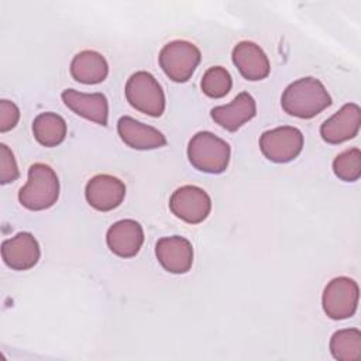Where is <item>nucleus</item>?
Segmentation results:
<instances>
[{"instance_id":"f257e3e1","label":"nucleus","mask_w":361,"mask_h":361,"mask_svg":"<svg viewBox=\"0 0 361 361\" xmlns=\"http://www.w3.org/2000/svg\"><path fill=\"white\" fill-rule=\"evenodd\" d=\"M331 104L324 85L312 76L292 82L282 93L281 106L293 117L312 118Z\"/></svg>"},{"instance_id":"f03ea898","label":"nucleus","mask_w":361,"mask_h":361,"mask_svg":"<svg viewBox=\"0 0 361 361\" xmlns=\"http://www.w3.org/2000/svg\"><path fill=\"white\" fill-rule=\"evenodd\" d=\"M59 197V180L55 171L47 164H32L28 168L27 183L18 192L20 203L28 210H45Z\"/></svg>"},{"instance_id":"7ed1b4c3","label":"nucleus","mask_w":361,"mask_h":361,"mask_svg":"<svg viewBox=\"0 0 361 361\" xmlns=\"http://www.w3.org/2000/svg\"><path fill=\"white\" fill-rule=\"evenodd\" d=\"M230 145L210 131L196 133L188 145L190 164L206 173H221L230 162Z\"/></svg>"},{"instance_id":"20e7f679","label":"nucleus","mask_w":361,"mask_h":361,"mask_svg":"<svg viewBox=\"0 0 361 361\" xmlns=\"http://www.w3.org/2000/svg\"><path fill=\"white\" fill-rule=\"evenodd\" d=\"M127 102L138 111L159 117L165 110V94L158 80L145 71L133 73L126 83Z\"/></svg>"},{"instance_id":"39448f33","label":"nucleus","mask_w":361,"mask_h":361,"mask_svg":"<svg viewBox=\"0 0 361 361\" xmlns=\"http://www.w3.org/2000/svg\"><path fill=\"white\" fill-rule=\"evenodd\" d=\"M200 58V51L195 44L176 39L164 45L159 52V65L169 79L183 83L192 78Z\"/></svg>"},{"instance_id":"423d86ee","label":"nucleus","mask_w":361,"mask_h":361,"mask_svg":"<svg viewBox=\"0 0 361 361\" xmlns=\"http://www.w3.org/2000/svg\"><path fill=\"white\" fill-rule=\"evenodd\" d=\"M259 148L264 157L276 164L295 159L303 148V134L299 128L282 126L262 133Z\"/></svg>"},{"instance_id":"0eeeda50","label":"nucleus","mask_w":361,"mask_h":361,"mask_svg":"<svg viewBox=\"0 0 361 361\" xmlns=\"http://www.w3.org/2000/svg\"><path fill=\"white\" fill-rule=\"evenodd\" d=\"M358 295V285L354 279L348 276L334 278L323 290V310L333 320L348 319L357 310Z\"/></svg>"},{"instance_id":"6e6552de","label":"nucleus","mask_w":361,"mask_h":361,"mask_svg":"<svg viewBox=\"0 0 361 361\" xmlns=\"http://www.w3.org/2000/svg\"><path fill=\"white\" fill-rule=\"evenodd\" d=\"M169 209L178 219L197 224L207 219L212 210V200L202 188L185 185L172 193Z\"/></svg>"},{"instance_id":"1a4fd4ad","label":"nucleus","mask_w":361,"mask_h":361,"mask_svg":"<svg viewBox=\"0 0 361 361\" xmlns=\"http://www.w3.org/2000/svg\"><path fill=\"white\" fill-rule=\"evenodd\" d=\"M85 196L93 209L109 212L118 207L124 200L126 185L116 176L100 173L86 183Z\"/></svg>"},{"instance_id":"9d476101","label":"nucleus","mask_w":361,"mask_h":361,"mask_svg":"<svg viewBox=\"0 0 361 361\" xmlns=\"http://www.w3.org/2000/svg\"><path fill=\"white\" fill-rule=\"evenodd\" d=\"M155 255L171 274H185L193 264V247L188 238L180 235L159 238L155 245Z\"/></svg>"},{"instance_id":"9b49d317","label":"nucleus","mask_w":361,"mask_h":361,"mask_svg":"<svg viewBox=\"0 0 361 361\" xmlns=\"http://www.w3.org/2000/svg\"><path fill=\"white\" fill-rule=\"evenodd\" d=\"M361 110L355 103L344 104L320 127L322 138L329 144H340L354 138L360 131Z\"/></svg>"},{"instance_id":"f8f14e48","label":"nucleus","mask_w":361,"mask_h":361,"mask_svg":"<svg viewBox=\"0 0 361 361\" xmlns=\"http://www.w3.org/2000/svg\"><path fill=\"white\" fill-rule=\"evenodd\" d=\"M39 245L31 233L23 231L4 240L1 244V257L7 267L16 271L32 268L39 259Z\"/></svg>"},{"instance_id":"ddd939ff","label":"nucleus","mask_w":361,"mask_h":361,"mask_svg":"<svg viewBox=\"0 0 361 361\" xmlns=\"http://www.w3.org/2000/svg\"><path fill=\"white\" fill-rule=\"evenodd\" d=\"M106 243L113 254L121 258H131L142 247L144 230L135 220H118L107 230Z\"/></svg>"},{"instance_id":"4468645a","label":"nucleus","mask_w":361,"mask_h":361,"mask_svg":"<svg viewBox=\"0 0 361 361\" xmlns=\"http://www.w3.org/2000/svg\"><path fill=\"white\" fill-rule=\"evenodd\" d=\"M61 96L65 106L78 116H82L97 124L107 126L109 103L104 94L82 93L75 89H65Z\"/></svg>"},{"instance_id":"2eb2a0df","label":"nucleus","mask_w":361,"mask_h":361,"mask_svg":"<svg viewBox=\"0 0 361 361\" xmlns=\"http://www.w3.org/2000/svg\"><path fill=\"white\" fill-rule=\"evenodd\" d=\"M117 131L120 138L134 149H155L166 144V138L161 131L130 116L120 117Z\"/></svg>"},{"instance_id":"dca6fc26","label":"nucleus","mask_w":361,"mask_h":361,"mask_svg":"<svg viewBox=\"0 0 361 361\" xmlns=\"http://www.w3.org/2000/svg\"><path fill=\"white\" fill-rule=\"evenodd\" d=\"M255 113V100L247 92H241L228 104L217 106L210 111L212 118L227 131H237L243 124L250 121Z\"/></svg>"},{"instance_id":"f3484780","label":"nucleus","mask_w":361,"mask_h":361,"mask_svg":"<svg viewBox=\"0 0 361 361\" xmlns=\"http://www.w3.org/2000/svg\"><path fill=\"white\" fill-rule=\"evenodd\" d=\"M231 58L240 73L248 80H261L269 75L268 56L255 42H238L233 49Z\"/></svg>"},{"instance_id":"a211bd4d","label":"nucleus","mask_w":361,"mask_h":361,"mask_svg":"<svg viewBox=\"0 0 361 361\" xmlns=\"http://www.w3.org/2000/svg\"><path fill=\"white\" fill-rule=\"evenodd\" d=\"M109 65L104 56L96 51L86 49L76 54L71 62V75L85 85H96L107 78Z\"/></svg>"},{"instance_id":"6ab92c4d","label":"nucleus","mask_w":361,"mask_h":361,"mask_svg":"<svg viewBox=\"0 0 361 361\" xmlns=\"http://www.w3.org/2000/svg\"><path fill=\"white\" fill-rule=\"evenodd\" d=\"M32 133L35 140L44 147H56L66 137V123L56 113H41L34 118Z\"/></svg>"},{"instance_id":"aec40b11","label":"nucleus","mask_w":361,"mask_h":361,"mask_svg":"<svg viewBox=\"0 0 361 361\" xmlns=\"http://www.w3.org/2000/svg\"><path fill=\"white\" fill-rule=\"evenodd\" d=\"M331 355L338 361H357L361 357V331L358 329L337 330L330 338Z\"/></svg>"},{"instance_id":"412c9836","label":"nucleus","mask_w":361,"mask_h":361,"mask_svg":"<svg viewBox=\"0 0 361 361\" xmlns=\"http://www.w3.org/2000/svg\"><path fill=\"white\" fill-rule=\"evenodd\" d=\"M231 85H233L231 76H230L228 71L224 69L223 66L209 68L204 72V75L202 78V83H200L203 93L213 99L226 96L231 89Z\"/></svg>"},{"instance_id":"4be33fe9","label":"nucleus","mask_w":361,"mask_h":361,"mask_svg":"<svg viewBox=\"0 0 361 361\" xmlns=\"http://www.w3.org/2000/svg\"><path fill=\"white\" fill-rule=\"evenodd\" d=\"M334 175L344 182H355L361 176V152L350 148L338 154L333 161Z\"/></svg>"},{"instance_id":"5701e85b","label":"nucleus","mask_w":361,"mask_h":361,"mask_svg":"<svg viewBox=\"0 0 361 361\" xmlns=\"http://www.w3.org/2000/svg\"><path fill=\"white\" fill-rule=\"evenodd\" d=\"M20 176L18 166L11 149L6 145H0V183L6 185L16 180Z\"/></svg>"},{"instance_id":"b1692460","label":"nucleus","mask_w":361,"mask_h":361,"mask_svg":"<svg viewBox=\"0 0 361 361\" xmlns=\"http://www.w3.org/2000/svg\"><path fill=\"white\" fill-rule=\"evenodd\" d=\"M20 120L18 107L10 100L0 102V131L6 133L17 126Z\"/></svg>"}]
</instances>
